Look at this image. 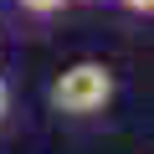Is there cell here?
Listing matches in <instances>:
<instances>
[{
    "instance_id": "6da1fadb",
    "label": "cell",
    "mask_w": 154,
    "mask_h": 154,
    "mask_svg": "<svg viewBox=\"0 0 154 154\" xmlns=\"http://www.w3.org/2000/svg\"><path fill=\"white\" fill-rule=\"evenodd\" d=\"M113 93H118V77L108 62H72L51 82V108L62 118H98V113H108Z\"/></svg>"
},
{
    "instance_id": "7a4b0ae2",
    "label": "cell",
    "mask_w": 154,
    "mask_h": 154,
    "mask_svg": "<svg viewBox=\"0 0 154 154\" xmlns=\"http://www.w3.org/2000/svg\"><path fill=\"white\" fill-rule=\"evenodd\" d=\"M67 5H72V0H16V16L31 21V26H51Z\"/></svg>"
},
{
    "instance_id": "3957f363",
    "label": "cell",
    "mask_w": 154,
    "mask_h": 154,
    "mask_svg": "<svg viewBox=\"0 0 154 154\" xmlns=\"http://www.w3.org/2000/svg\"><path fill=\"white\" fill-rule=\"evenodd\" d=\"M113 5H118V11H128V16H139V21H144V16H154V0H113Z\"/></svg>"
},
{
    "instance_id": "277c9868",
    "label": "cell",
    "mask_w": 154,
    "mask_h": 154,
    "mask_svg": "<svg viewBox=\"0 0 154 154\" xmlns=\"http://www.w3.org/2000/svg\"><path fill=\"white\" fill-rule=\"evenodd\" d=\"M5 108H11V88H5V77H0V118H5Z\"/></svg>"
},
{
    "instance_id": "5b68a950",
    "label": "cell",
    "mask_w": 154,
    "mask_h": 154,
    "mask_svg": "<svg viewBox=\"0 0 154 154\" xmlns=\"http://www.w3.org/2000/svg\"><path fill=\"white\" fill-rule=\"evenodd\" d=\"M88 5H98V0H88Z\"/></svg>"
}]
</instances>
